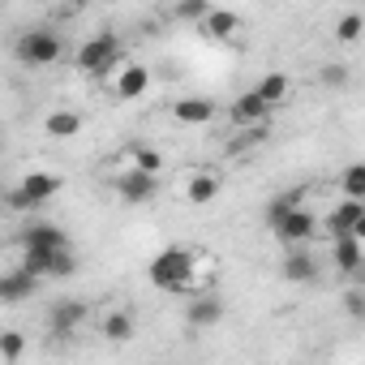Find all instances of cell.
<instances>
[{
    "mask_svg": "<svg viewBox=\"0 0 365 365\" xmlns=\"http://www.w3.org/2000/svg\"><path fill=\"white\" fill-rule=\"evenodd\" d=\"M120 61V39L116 35H95L78 48V69L82 73H108Z\"/></svg>",
    "mask_w": 365,
    "mask_h": 365,
    "instance_id": "cell-4",
    "label": "cell"
},
{
    "mask_svg": "<svg viewBox=\"0 0 365 365\" xmlns=\"http://www.w3.org/2000/svg\"><path fill=\"white\" fill-rule=\"evenodd\" d=\"M267 112H271V103H267L258 91H245V95L237 99V108H232V116H237L241 125H262V120H267Z\"/></svg>",
    "mask_w": 365,
    "mask_h": 365,
    "instance_id": "cell-15",
    "label": "cell"
},
{
    "mask_svg": "<svg viewBox=\"0 0 365 365\" xmlns=\"http://www.w3.org/2000/svg\"><path fill=\"white\" fill-rule=\"evenodd\" d=\"M26 352V339L18 335V331H5V335H0V361H18Z\"/></svg>",
    "mask_w": 365,
    "mask_h": 365,
    "instance_id": "cell-25",
    "label": "cell"
},
{
    "mask_svg": "<svg viewBox=\"0 0 365 365\" xmlns=\"http://www.w3.org/2000/svg\"><path fill=\"white\" fill-rule=\"evenodd\" d=\"M348 309H352V314L361 318V292H348Z\"/></svg>",
    "mask_w": 365,
    "mask_h": 365,
    "instance_id": "cell-29",
    "label": "cell"
},
{
    "mask_svg": "<svg viewBox=\"0 0 365 365\" xmlns=\"http://www.w3.org/2000/svg\"><path fill=\"white\" fill-rule=\"evenodd\" d=\"M284 275H288L292 284H309V279L318 275V267H314V258H309V254H288V262H284Z\"/></svg>",
    "mask_w": 365,
    "mask_h": 365,
    "instance_id": "cell-20",
    "label": "cell"
},
{
    "mask_svg": "<svg viewBox=\"0 0 365 365\" xmlns=\"http://www.w3.org/2000/svg\"><path fill=\"white\" fill-rule=\"evenodd\" d=\"M18 241H22V250H61V245H69V237L61 228H52V224H35Z\"/></svg>",
    "mask_w": 365,
    "mask_h": 365,
    "instance_id": "cell-11",
    "label": "cell"
},
{
    "mask_svg": "<svg viewBox=\"0 0 365 365\" xmlns=\"http://www.w3.org/2000/svg\"><path fill=\"white\" fill-rule=\"evenodd\" d=\"M39 288V279L31 275V271H9V275H0V301H5V305H14V301H26L31 292Z\"/></svg>",
    "mask_w": 365,
    "mask_h": 365,
    "instance_id": "cell-9",
    "label": "cell"
},
{
    "mask_svg": "<svg viewBox=\"0 0 365 365\" xmlns=\"http://www.w3.org/2000/svg\"><path fill=\"white\" fill-rule=\"evenodd\" d=\"M43 129H48L52 138H78V133H82V116H78V112H52V116L43 120Z\"/></svg>",
    "mask_w": 365,
    "mask_h": 365,
    "instance_id": "cell-19",
    "label": "cell"
},
{
    "mask_svg": "<svg viewBox=\"0 0 365 365\" xmlns=\"http://www.w3.org/2000/svg\"><path fill=\"white\" fill-rule=\"evenodd\" d=\"M61 185H65V180H61L56 172H31V176H22V185L9 194V207H14V211L43 207L48 198H56V194H61Z\"/></svg>",
    "mask_w": 365,
    "mask_h": 365,
    "instance_id": "cell-2",
    "label": "cell"
},
{
    "mask_svg": "<svg viewBox=\"0 0 365 365\" xmlns=\"http://www.w3.org/2000/svg\"><path fill=\"white\" fill-rule=\"evenodd\" d=\"M361 26H365V18H361V14H344L335 35H339L344 43H356V39H361Z\"/></svg>",
    "mask_w": 365,
    "mask_h": 365,
    "instance_id": "cell-26",
    "label": "cell"
},
{
    "mask_svg": "<svg viewBox=\"0 0 365 365\" xmlns=\"http://www.w3.org/2000/svg\"><path fill=\"white\" fill-rule=\"evenodd\" d=\"M61 56V35L52 31H31L18 39V61L22 65H52Z\"/></svg>",
    "mask_w": 365,
    "mask_h": 365,
    "instance_id": "cell-5",
    "label": "cell"
},
{
    "mask_svg": "<svg viewBox=\"0 0 365 365\" xmlns=\"http://www.w3.org/2000/svg\"><path fill=\"white\" fill-rule=\"evenodd\" d=\"M172 116H176L180 125H207V120L215 116V103H211V99H194V95H185V99H176V103H172Z\"/></svg>",
    "mask_w": 365,
    "mask_h": 365,
    "instance_id": "cell-10",
    "label": "cell"
},
{
    "mask_svg": "<svg viewBox=\"0 0 365 365\" xmlns=\"http://www.w3.org/2000/svg\"><path fill=\"white\" fill-rule=\"evenodd\" d=\"M22 271H31L35 279H56V275H73L78 262H73L69 245H61V250H22Z\"/></svg>",
    "mask_w": 365,
    "mask_h": 365,
    "instance_id": "cell-3",
    "label": "cell"
},
{
    "mask_svg": "<svg viewBox=\"0 0 365 365\" xmlns=\"http://www.w3.org/2000/svg\"><path fill=\"white\" fill-rule=\"evenodd\" d=\"M220 318H224V305H220L215 297H194V301H190V327H194V331L215 327Z\"/></svg>",
    "mask_w": 365,
    "mask_h": 365,
    "instance_id": "cell-17",
    "label": "cell"
},
{
    "mask_svg": "<svg viewBox=\"0 0 365 365\" xmlns=\"http://www.w3.org/2000/svg\"><path fill=\"white\" fill-rule=\"evenodd\" d=\"M207 9H211L207 0H180V5H176V18H180V22H202Z\"/></svg>",
    "mask_w": 365,
    "mask_h": 365,
    "instance_id": "cell-27",
    "label": "cell"
},
{
    "mask_svg": "<svg viewBox=\"0 0 365 365\" xmlns=\"http://www.w3.org/2000/svg\"><path fill=\"white\" fill-rule=\"evenodd\" d=\"M211 39H232L237 31H241V18L232 14V9H207V18L198 22Z\"/></svg>",
    "mask_w": 365,
    "mask_h": 365,
    "instance_id": "cell-12",
    "label": "cell"
},
{
    "mask_svg": "<svg viewBox=\"0 0 365 365\" xmlns=\"http://www.w3.org/2000/svg\"><path fill=\"white\" fill-rule=\"evenodd\" d=\"M254 91H258V95H262L267 103H279V99L288 95V78H284V73H267V78H262V82H258Z\"/></svg>",
    "mask_w": 365,
    "mask_h": 365,
    "instance_id": "cell-21",
    "label": "cell"
},
{
    "mask_svg": "<svg viewBox=\"0 0 365 365\" xmlns=\"http://www.w3.org/2000/svg\"><path fill=\"white\" fill-rule=\"evenodd\" d=\"M331 232H335V237H344V232L365 237V207H361V198H344V202L331 211Z\"/></svg>",
    "mask_w": 365,
    "mask_h": 365,
    "instance_id": "cell-8",
    "label": "cell"
},
{
    "mask_svg": "<svg viewBox=\"0 0 365 365\" xmlns=\"http://www.w3.org/2000/svg\"><path fill=\"white\" fill-rule=\"evenodd\" d=\"M78 5H86V0H78Z\"/></svg>",
    "mask_w": 365,
    "mask_h": 365,
    "instance_id": "cell-30",
    "label": "cell"
},
{
    "mask_svg": "<svg viewBox=\"0 0 365 365\" xmlns=\"http://www.w3.org/2000/svg\"><path fill=\"white\" fill-rule=\"evenodd\" d=\"M215 194H220V176H215V172H194V176L185 180V198H190L194 207H207Z\"/></svg>",
    "mask_w": 365,
    "mask_h": 365,
    "instance_id": "cell-14",
    "label": "cell"
},
{
    "mask_svg": "<svg viewBox=\"0 0 365 365\" xmlns=\"http://www.w3.org/2000/svg\"><path fill=\"white\" fill-rule=\"evenodd\" d=\"M133 168H142V172H163V155H159L155 146H138V150H133Z\"/></svg>",
    "mask_w": 365,
    "mask_h": 365,
    "instance_id": "cell-24",
    "label": "cell"
},
{
    "mask_svg": "<svg viewBox=\"0 0 365 365\" xmlns=\"http://www.w3.org/2000/svg\"><path fill=\"white\" fill-rule=\"evenodd\" d=\"M82 318H86V305H82V301H61V305L52 309V331L69 335V331H78Z\"/></svg>",
    "mask_w": 365,
    "mask_h": 365,
    "instance_id": "cell-18",
    "label": "cell"
},
{
    "mask_svg": "<svg viewBox=\"0 0 365 365\" xmlns=\"http://www.w3.org/2000/svg\"><path fill=\"white\" fill-rule=\"evenodd\" d=\"M271 232H275L279 241H288V245H297V241H309V237H314V215H309V211H301V207H288Z\"/></svg>",
    "mask_w": 365,
    "mask_h": 365,
    "instance_id": "cell-7",
    "label": "cell"
},
{
    "mask_svg": "<svg viewBox=\"0 0 365 365\" xmlns=\"http://www.w3.org/2000/svg\"><path fill=\"white\" fill-rule=\"evenodd\" d=\"M103 335H108V339H116V344H120V339H129V335H133V318H129V314H108Z\"/></svg>",
    "mask_w": 365,
    "mask_h": 365,
    "instance_id": "cell-22",
    "label": "cell"
},
{
    "mask_svg": "<svg viewBox=\"0 0 365 365\" xmlns=\"http://www.w3.org/2000/svg\"><path fill=\"white\" fill-rule=\"evenodd\" d=\"M361 258H365L361 237H352V232L335 237V267H339V271H361Z\"/></svg>",
    "mask_w": 365,
    "mask_h": 365,
    "instance_id": "cell-16",
    "label": "cell"
},
{
    "mask_svg": "<svg viewBox=\"0 0 365 365\" xmlns=\"http://www.w3.org/2000/svg\"><path fill=\"white\" fill-rule=\"evenodd\" d=\"M159 194V172H142V168H129L120 176V198L125 202H150Z\"/></svg>",
    "mask_w": 365,
    "mask_h": 365,
    "instance_id": "cell-6",
    "label": "cell"
},
{
    "mask_svg": "<svg viewBox=\"0 0 365 365\" xmlns=\"http://www.w3.org/2000/svg\"><path fill=\"white\" fill-rule=\"evenodd\" d=\"M146 275H150V284H159V288H168V292H190V288H194V254L180 250V245L159 250V254L150 258Z\"/></svg>",
    "mask_w": 365,
    "mask_h": 365,
    "instance_id": "cell-1",
    "label": "cell"
},
{
    "mask_svg": "<svg viewBox=\"0 0 365 365\" xmlns=\"http://www.w3.org/2000/svg\"><path fill=\"white\" fill-rule=\"evenodd\" d=\"M146 86H150V69L146 65H125L120 78H116V95L120 99H138V95H146Z\"/></svg>",
    "mask_w": 365,
    "mask_h": 365,
    "instance_id": "cell-13",
    "label": "cell"
},
{
    "mask_svg": "<svg viewBox=\"0 0 365 365\" xmlns=\"http://www.w3.org/2000/svg\"><path fill=\"white\" fill-rule=\"evenodd\" d=\"M344 198H361V202H365V168H361V163H352V168L344 172Z\"/></svg>",
    "mask_w": 365,
    "mask_h": 365,
    "instance_id": "cell-23",
    "label": "cell"
},
{
    "mask_svg": "<svg viewBox=\"0 0 365 365\" xmlns=\"http://www.w3.org/2000/svg\"><path fill=\"white\" fill-rule=\"evenodd\" d=\"M322 78H327V82H335V86H339V82H344V69H339V65H335V69H327V73H322Z\"/></svg>",
    "mask_w": 365,
    "mask_h": 365,
    "instance_id": "cell-28",
    "label": "cell"
}]
</instances>
